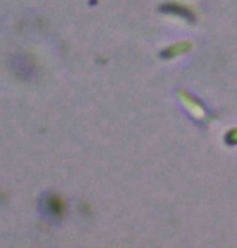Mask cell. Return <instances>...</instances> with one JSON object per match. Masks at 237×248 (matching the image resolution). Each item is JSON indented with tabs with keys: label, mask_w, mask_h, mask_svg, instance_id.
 Listing matches in <instances>:
<instances>
[{
	"label": "cell",
	"mask_w": 237,
	"mask_h": 248,
	"mask_svg": "<svg viewBox=\"0 0 237 248\" xmlns=\"http://www.w3.org/2000/svg\"><path fill=\"white\" fill-rule=\"evenodd\" d=\"M10 69L13 74L21 81H34L39 74L37 63L32 57H29L28 53H15L10 58Z\"/></svg>",
	"instance_id": "1"
},
{
	"label": "cell",
	"mask_w": 237,
	"mask_h": 248,
	"mask_svg": "<svg viewBox=\"0 0 237 248\" xmlns=\"http://www.w3.org/2000/svg\"><path fill=\"white\" fill-rule=\"evenodd\" d=\"M39 210H41L42 216L46 217L47 221L58 222L65 216L66 206L60 195L48 192V193H44L41 197V200H39Z\"/></svg>",
	"instance_id": "2"
},
{
	"label": "cell",
	"mask_w": 237,
	"mask_h": 248,
	"mask_svg": "<svg viewBox=\"0 0 237 248\" xmlns=\"http://www.w3.org/2000/svg\"><path fill=\"white\" fill-rule=\"evenodd\" d=\"M161 12L176 15V16H181V18H186V19H192V13L189 12V10L181 7V5H177V3H166L165 7H161Z\"/></svg>",
	"instance_id": "3"
}]
</instances>
